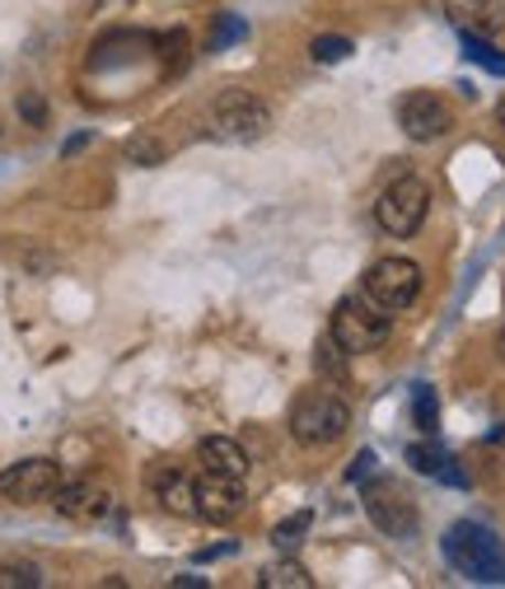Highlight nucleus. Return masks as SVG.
Returning <instances> with one entry per match:
<instances>
[{"instance_id":"21","label":"nucleus","mask_w":505,"mask_h":589,"mask_svg":"<svg viewBox=\"0 0 505 589\" xmlns=\"http://www.w3.org/2000/svg\"><path fill=\"white\" fill-rule=\"evenodd\" d=\"M412 421L431 436V430L440 426V403H436V388H426V384H417V393H412Z\"/></svg>"},{"instance_id":"1","label":"nucleus","mask_w":505,"mask_h":589,"mask_svg":"<svg viewBox=\"0 0 505 589\" xmlns=\"http://www.w3.org/2000/svg\"><path fill=\"white\" fill-rule=\"evenodd\" d=\"M444 557L459 576H469L477 585H505V543L492 534V528H482L473 520H459L450 524V534H444Z\"/></svg>"},{"instance_id":"18","label":"nucleus","mask_w":505,"mask_h":589,"mask_svg":"<svg viewBox=\"0 0 505 589\" xmlns=\"http://www.w3.org/2000/svg\"><path fill=\"white\" fill-rule=\"evenodd\" d=\"M150 47H154V56H160L169 71L183 66V62H187V29H164V33H154Z\"/></svg>"},{"instance_id":"8","label":"nucleus","mask_w":505,"mask_h":589,"mask_svg":"<svg viewBox=\"0 0 505 589\" xmlns=\"http://www.w3.org/2000/svg\"><path fill=\"white\" fill-rule=\"evenodd\" d=\"M62 491V468L52 459H24L0 473V496L19 501V505H33V501H52Z\"/></svg>"},{"instance_id":"14","label":"nucleus","mask_w":505,"mask_h":589,"mask_svg":"<svg viewBox=\"0 0 505 589\" xmlns=\"http://www.w3.org/2000/svg\"><path fill=\"white\" fill-rule=\"evenodd\" d=\"M450 19L463 29V33H492L501 24V14H496V0H450Z\"/></svg>"},{"instance_id":"15","label":"nucleus","mask_w":505,"mask_h":589,"mask_svg":"<svg viewBox=\"0 0 505 589\" xmlns=\"http://www.w3.org/2000/svg\"><path fill=\"white\" fill-rule=\"evenodd\" d=\"M160 501L169 510H179V515H197V482H187L183 473L179 478H164L160 482Z\"/></svg>"},{"instance_id":"16","label":"nucleus","mask_w":505,"mask_h":589,"mask_svg":"<svg viewBox=\"0 0 505 589\" xmlns=\"http://www.w3.org/2000/svg\"><path fill=\"white\" fill-rule=\"evenodd\" d=\"M459 43H463V52H469V62H477L482 71H492V75H505V52H496L482 33H463L459 29Z\"/></svg>"},{"instance_id":"4","label":"nucleus","mask_w":505,"mask_h":589,"mask_svg":"<svg viewBox=\"0 0 505 589\" xmlns=\"http://www.w3.org/2000/svg\"><path fill=\"white\" fill-rule=\"evenodd\" d=\"M426 211H431V188L421 179H398L388 183L384 196L375 202V221L384 234H394V239H407V234H417Z\"/></svg>"},{"instance_id":"10","label":"nucleus","mask_w":505,"mask_h":589,"mask_svg":"<svg viewBox=\"0 0 505 589\" xmlns=\"http://www.w3.org/2000/svg\"><path fill=\"white\" fill-rule=\"evenodd\" d=\"M244 510V486L229 473H206L197 482V515L206 520H235Z\"/></svg>"},{"instance_id":"26","label":"nucleus","mask_w":505,"mask_h":589,"mask_svg":"<svg viewBox=\"0 0 505 589\" xmlns=\"http://www.w3.org/2000/svg\"><path fill=\"white\" fill-rule=\"evenodd\" d=\"M19 117H24L29 127H43L47 122V104H43V94H19Z\"/></svg>"},{"instance_id":"23","label":"nucleus","mask_w":505,"mask_h":589,"mask_svg":"<svg viewBox=\"0 0 505 589\" xmlns=\"http://www.w3.org/2000/svg\"><path fill=\"white\" fill-rule=\"evenodd\" d=\"M407 463H412L417 473H426V478H440V468L450 463V454H444L440 445H412L407 449Z\"/></svg>"},{"instance_id":"29","label":"nucleus","mask_w":505,"mask_h":589,"mask_svg":"<svg viewBox=\"0 0 505 589\" xmlns=\"http://www.w3.org/2000/svg\"><path fill=\"white\" fill-rule=\"evenodd\" d=\"M501 122H505V104H501Z\"/></svg>"},{"instance_id":"19","label":"nucleus","mask_w":505,"mask_h":589,"mask_svg":"<svg viewBox=\"0 0 505 589\" xmlns=\"http://www.w3.org/2000/svg\"><path fill=\"white\" fill-rule=\"evenodd\" d=\"M309 589L314 580H309V571L304 566H296V561H277V566H267L262 571V589Z\"/></svg>"},{"instance_id":"22","label":"nucleus","mask_w":505,"mask_h":589,"mask_svg":"<svg viewBox=\"0 0 505 589\" xmlns=\"http://www.w3.org/2000/svg\"><path fill=\"white\" fill-rule=\"evenodd\" d=\"M309 524H314V515L309 510H300L296 520H286V524H277V534H271V543L281 547V553H296V547L304 543V534H309Z\"/></svg>"},{"instance_id":"12","label":"nucleus","mask_w":505,"mask_h":589,"mask_svg":"<svg viewBox=\"0 0 505 589\" xmlns=\"http://www.w3.org/2000/svg\"><path fill=\"white\" fill-rule=\"evenodd\" d=\"M197 459L206 463V473H229V478H244L248 473V454H244L235 440H225V436H206L197 445Z\"/></svg>"},{"instance_id":"2","label":"nucleus","mask_w":505,"mask_h":589,"mask_svg":"<svg viewBox=\"0 0 505 589\" xmlns=\"http://www.w3.org/2000/svg\"><path fill=\"white\" fill-rule=\"evenodd\" d=\"M346 426H352V411L327 388H309L296 398V407H290V436L300 445H333V440H342Z\"/></svg>"},{"instance_id":"27","label":"nucleus","mask_w":505,"mask_h":589,"mask_svg":"<svg viewBox=\"0 0 505 589\" xmlns=\"http://www.w3.org/2000/svg\"><path fill=\"white\" fill-rule=\"evenodd\" d=\"M375 463H379V459L370 454V449H361V454L352 459V468H346V478H352V482H365V478L375 473Z\"/></svg>"},{"instance_id":"17","label":"nucleus","mask_w":505,"mask_h":589,"mask_svg":"<svg viewBox=\"0 0 505 589\" xmlns=\"http://www.w3.org/2000/svg\"><path fill=\"white\" fill-rule=\"evenodd\" d=\"M248 38V24H244V14H216L211 19V52H225V47H235V43H244Z\"/></svg>"},{"instance_id":"25","label":"nucleus","mask_w":505,"mask_h":589,"mask_svg":"<svg viewBox=\"0 0 505 589\" xmlns=\"http://www.w3.org/2000/svg\"><path fill=\"white\" fill-rule=\"evenodd\" d=\"M37 580V566H0V589H33Z\"/></svg>"},{"instance_id":"5","label":"nucleus","mask_w":505,"mask_h":589,"mask_svg":"<svg viewBox=\"0 0 505 589\" xmlns=\"http://www.w3.org/2000/svg\"><path fill=\"white\" fill-rule=\"evenodd\" d=\"M211 122H216V136H225V141H258L271 127V113L258 94L225 89L216 98V108H211Z\"/></svg>"},{"instance_id":"7","label":"nucleus","mask_w":505,"mask_h":589,"mask_svg":"<svg viewBox=\"0 0 505 589\" xmlns=\"http://www.w3.org/2000/svg\"><path fill=\"white\" fill-rule=\"evenodd\" d=\"M421 290V267L407 258H379L365 271V300H375L379 309H407Z\"/></svg>"},{"instance_id":"13","label":"nucleus","mask_w":505,"mask_h":589,"mask_svg":"<svg viewBox=\"0 0 505 589\" xmlns=\"http://www.w3.org/2000/svg\"><path fill=\"white\" fill-rule=\"evenodd\" d=\"M141 47H150V38H141V33H104L99 43H94L89 66H94V71L127 66V62H136V52H141Z\"/></svg>"},{"instance_id":"6","label":"nucleus","mask_w":505,"mask_h":589,"mask_svg":"<svg viewBox=\"0 0 505 589\" xmlns=\"http://www.w3.org/2000/svg\"><path fill=\"white\" fill-rule=\"evenodd\" d=\"M365 515H370L379 524V534H388V538H412L417 524H421L417 501L407 496L398 482H388V478L365 486Z\"/></svg>"},{"instance_id":"3","label":"nucleus","mask_w":505,"mask_h":589,"mask_svg":"<svg viewBox=\"0 0 505 589\" xmlns=\"http://www.w3.org/2000/svg\"><path fill=\"white\" fill-rule=\"evenodd\" d=\"M333 342L346 356H365V351H379L388 342V309H379L375 300H342L333 313Z\"/></svg>"},{"instance_id":"28","label":"nucleus","mask_w":505,"mask_h":589,"mask_svg":"<svg viewBox=\"0 0 505 589\" xmlns=\"http://www.w3.org/2000/svg\"><path fill=\"white\" fill-rule=\"evenodd\" d=\"M85 146H89V136H71V141H66V150H62V154H80Z\"/></svg>"},{"instance_id":"9","label":"nucleus","mask_w":505,"mask_h":589,"mask_svg":"<svg viewBox=\"0 0 505 589\" xmlns=\"http://www.w3.org/2000/svg\"><path fill=\"white\" fill-rule=\"evenodd\" d=\"M398 127L412 136V141H440L450 131V104L431 89H412L398 104Z\"/></svg>"},{"instance_id":"24","label":"nucleus","mask_w":505,"mask_h":589,"mask_svg":"<svg viewBox=\"0 0 505 589\" xmlns=\"http://www.w3.org/2000/svg\"><path fill=\"white\" fill-rule=\"evenodd\" d=\"M127 160H136V164H160L164 150H160V141H150V136H131V141H127Z\"/></svg>"},{"instance_id":"20","label":"nucleus","mask_w":505,"mask_h":589,"mask_svg":"<svg viewBox=\"0 0 505 589\" xmlns=\"http://www.w3.org/2000/svg\"><path fill=\"white\" fill-rule=\"evenodd\" d=\"M314 62L319 66H337V62H346V56H352L356 47H352V38H337V33H323V38H314Z\"/></svg>"},{"instance_id":"11","label":"nucleus","mask_w":505,"mask_h":589,"mask_svg":"<svg viewBox=\"0 0 505 589\" xmlns=\"http://www.w3.org/2000/svg\"><path fill=\"white\" fill-rule=\"evenodd\" d=\"M56 510L71 520H99L108 510V491L94 486V482H71V486L56 491Z\"/></svg>"}]
</instances>
